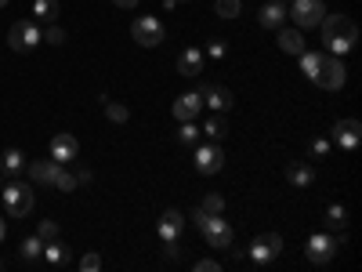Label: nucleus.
<instances>
[{
  "mask_svg": "<svg viewBox=\"0 0 362 272\" xmlns=\"http://www.w3.org/2000/svg\"><path fill=\"white\" fill-rule=\"evenodd\" d=\"M319 29H322V40H326L329 55H337V58H344L358 40V26L348 15H322Z\"/></svg>",
  "mask_w": 362,
  "mask_h": 272,
  "instance_id": "obj_1",
  "label": "nucleus"
},
{
  "mask_svg": "<svg viewBox=\"0 0 362 272\" xmlns=\"http://www.w3.org/2000/svg\"><path fill=\"white\" fill-rule=\"evenodd\" d=\"M0 203H4V215L11 218H29L37 196H33V186H25L22 178H8L4 189H0Z\"/></svg>",
  "mask_w": 362,
  "mask_h": 272,
  "instance_id": "obj_2",
  "label": "nucleus"
},
{
  "mask_svg": "<svg viewBox=\"0 0 362 272\" xmlns=\"http://www.w3.org/2000/svg\"><path fill=\"white\" fill-rule=\"evenodd\" d=\"M196 229L203 232L206 239V247H214V251H228L232 247V225L221 218V215H203V210L196 207Z\"/></svg>",
  "mask_w": 362,
  "mask_h": 272,
  "instance_id": "obj_3",
  "label": "nucleus"
},
{
  "mask_svg": "<svg viewBox=\"0 0 362 272\" xmlns=\"http://www.w3.org/2000/svg\"><path fill=\"white\" fill-rule=\"evenodd\" d=\"M283 236L279 232H261V236H254V244H250V261L254 265H261V268H272L279 261V254H283Z\"/></svg>",
  "mask_w": 362,
  "mask_h": 272,
  "instance_id": "obj_4",
  "label": "nucleus"
},
{
  "mask_svg": "<svg viewBox=\"0 0 362 272\" xmlns=\"http://www.w3.org/2000/svg\"><path fill=\"white\" fill-rule=\"evenodd\" d=\"M344 236H329V232H312L308 236V247H305V258L312 265H329L334 261V254L341 251Z\"/></svg>",
  "mask_w": 362,
  "mask_h": 272,
  "instance_id": "obj_5",
  "label": "nucleus"
},
{
  "mask_svg": "<svg viewBox=\"0 0 362 272\" xmlns=\"http://www.w3.org/2000/svg\"><path fill=\"white\" fill-rule=\"evenodd\" d=\"M131 37H134L141 47H160V44L167 40L163 22H160L156 15H138V18H134V26H131Z\"/></svg>",
  "mask_w": 362,
  "mask_h": 272,
  "instance_id": "obj_6",
  "label": "nucleus"
},
{
  "mask_svg": "<svg viewBox=\"0 0 362 272\" xmlns=\"http://www.w3.org/2000/svg\"><path fill=\"white\" fill-rule=\"evenodd\" d=\"M322 15H326L322 0H290V11H286V18H293L297 29H315Z\"/></svg>",
  "mask_w": 362,
  "mask_h": 272,
  "instance_id": "obj_7",
  "label": "nucleus"
},
{
  "mask_svg": "<svg viewBox=\"0 0 362 272\" xmlns=\"http://www.w3.org/2000/svg\"><path fill=\"white\" fill-rule=\"evenodd\" d=\"M322 91H341L344 87V80H348V69H344V58H337V55H329V58H322V66H319V73L312 76Z\"/></svg>",
  "mask_w": 362,
  "mask_h": 272,
  "instance_id": "obj_8",
  "label": "nucleus"
},
{
  "mask_svg": "<svg viewBox=\"0 0 362 272\" xmlns=\"http://www.w3.org/2000/svg\"><path fill=\"white\" fill-rule=\"evenodd\" d=\"M40 40H44V29H40L33 18L15 22V26H11V33H8V44H11V51H33Z\"/></svg>",
  "mask_w": 362,
  "mask_h": 272,
  "instance_id": "obj_9",
  "label": "nucleus"
},
{
  "mask_svg": "<svg viewBox=\"0 0 362 272\" xmlns=\"http://www.w3.org/2000/svg\"><path fill=\"white\" fill-rule=\"evenodd\" d=\"M225 167V153H221V142H196V171L206 174V178H214L218 171Z\"/></svg>",
  "mask_w": 362,
  "mask_h": 272,
  "instance_id": "obj_10",
  "label": "nucleus"
},
{
  "mask_svg": "<svg viewBox=\"0 0 362 272\" xmlns=\"http://www.w3.org/2000/svg\"><path fill=\"white\" fill-rule=\"evenodd\" d=\"M76 157H80V142H76L69 131L51 135V160H54V164H73Z\"/></svg>",
  "mask_w": 362,
  "mask_h": 272,
  "instance_id": "obj_11",
  "label": "nucleus"
},
{
  "mask_svg": "<svg viewBox=\"0 0 362 272\" xmlns=\"http://www.w3.org/2000/svg\"><path fill=\"white\" fill-rule=\"evenodd\" d=\"M196 95L206 98V106L214 109V113H228L232 109V91L228 87H218V84H199L196 87Z\"/></svg>",
  "mask_w": 362,
  "mask_h": 272,
  "instance_id": "obj_12",
  "label": "nucleus"
},
{
  "mask_svg": "<svg viewBox=\"0 0 362 272\" xmlns=\"http://www.w3.org/2000/svg\"><path fill=\"white\" fill-rule=\"evenodd\" d=\"M334 142L341 145V149H355L358 142H362V124H358V120H337V124H334Z\"/></svg>",
  "mask_w": 362,
  "mask_h": 272,
  "instance_id": "obj_13",
  "label": "nucleus"
},
{
  "mask_svg": "<svg viewBox=\"0 0 362 272\" xmlns=\"http://www.w3.org/2000/svg\"><path fill=\"white\" fill-rule=\"evenodd\" d=\"M257 22H261L264 29H283V22H286V4H283V0H268V4H261V8H257Z\"/></svg>",
  "mask_w": 362,
  "mask_h": 272,
  "instance_id": "obj_14",
  "label": "nucleus"
},
{
  "mask_svg": "<svg viewBox=\"0 0 362 272\" xmlns=\"http://www.w3.org/2000/svg\"><path fill=\"white\" fill-rule=\"evenodd\" d=\"M181 229H185V215H181V210H174V207H167L163 218H160V225H156L160 239H181Z\"/></svg>",
  "mask_w": 362,
  "mask_h": 272,
  "instance_id": "obj_15",
  "label": "nucleus"
},
{
  "mask_svg": "<svg viewBox=\"0 0 362 272\" xmlns=\"http://www.w3.org/2000/svg\"><path fill=\"white\" fill-rule=\"evenodd\" d=\"M199 109H203V98L196 95V91H192V95H181V98L170 106V113H174L177 124H181V120H196V116H199Z\"/></svg>",
  "mask_w": 362,
  "mask_h": 272,
  "instance_id": "obj_16",
  "label": "nucleus"
},
{
  "mask_svg": "<svg viewBox=\"0 0 362 272\" xmlns=\"http://www.w3.org/2000/svg\"><path fill=\"white\" fill-rule=\"evenodd\" d=\"M54 171H58V164H54L51 157H47V160H33V164H25V174H29V181H33V186H51Z\"/></svg>",
  "mask_w": 362,
  "mask_h": 272,
  "instance_id": "obj_17",
  "label": "nucleus"
},
{
  "mask_svg": "<svg viewBox=\"0 0 362 272\" xmlns=\"http://www.w3.org/2000/svg\"><path fill=\"white\" fill-rule=\"evenodd\" d=\"M51 268H66L69 261H73V251L66 247V244H58V239H47L44 244V254H40Z\"/></svg>",
  "mask_w": 362,
  "mask_h": 272,
  "instance_id": "obj_18",
  "label": "nucleus"
},
{
  "mask_svg": "<svg viewBox=\"0 0 362 272\" xmlns=\"http://www.w3.org/2000/svg\"><path fill=\"white\" fill-rule=\"evenodd\" d=\"M177 73L181 76H199L203 73V51L199 47H185L177 55Z\"/></svg>",
  "mask_w": 362,
  "mask_h": 272,
  "instance_id": "obj_19",
  "label": "nucleus"
},
{
  "mask_svg": "<svg viewBox=\"0 0 362 272\" xmlns=\"http://www.w3.org/2000/svg\"><path fill=\"white\" fill-rule=\"evenodd\" d=\"M286 181L293 189H308L312 181H315V171H312V164H305V160H293L290 167H286Z\"/></svg>",
  "mask_w": 362,
  "mask_h": 272,
  "instance_id": "obj_20",
  "label": "nucleus"
},
{
  "mask_svg": "<svg viewBox=\"0 0 362 272\" xmlns=\"http://www.w3.org/2000/svg\"><path fill=\"white\" fill-rule=\"evenodd\" d=\"M0 171H4L8 178H22V171H25V153H22V149H4V157H0Z\"/></svg>",
  "mask_w": 362,
  "mask_h": 272,
  "instance_id": "obj_21",
  "label": "nucleus"
},
{
  "mask_svg": "<svg viewBox=\"0 0 362 272\" xmlns=\"http://www.w3.org/2000/svg\"><path fill=\"white\" fill-rule=\"evenodd\" d=\"M279 47L286 55H300V51H305V37H300V29H279Z\"/></svg>",
  "mask_w": 362,
  "mask_h": 272,
  "instance_id": "obj_22",
  "label": "nucleus"
},
{
  "mask_svg": "<svg viewBox=\"0 0 362 272\" xmlns=\"http://www.w3.org/2000/svg\"><path fill=\"white\" fill-rule=\"evenodd\" d=\"M40 254H44V239L37 232L25 236L22 244H18V258H25V261H40Z\"/></svg>",
  "mask_w": 362,
  "mask_h": 272,
  "instance_id": "obj_23",
  "label": "nucleus"
},
{
  "mask_svg": "<svg viewBox=\"0 0 362 272\" xmlns=\"http://www.w3.org/2000/svg\"><path fill=\"white\" fill-rule=\"evenodd\" d=\"M51 189H58V193H73V189H80V186H76V174L66 171V164H58V171H54V178H51Z\"/></svg>",
  "mask_w": 362,
  "mask_h": 272,
  "instance_id": "obj_24",
  "label": "nucleus"
},
{
  "mask_svg": "<svg viewBox=\"0 0 362 272\" xmlns=\"http://www.w3.org/2000/svg\"><path fill=\"white\" fill-rule=\"evenodd\" d=\"M102 109H105V116L112 120V124H127V120H131L127 106H124V102H112L109 95H102Z\"/></svg>",
  "mask_w": 362,
  "mask_h": 272,
  "instance_id": "obj_25",
  "label": "nucleus"
},
{
  "mask_svg": "<svg viewBox=\"0 0 362 272\" xmlns=\"http://www.w3.org/2000/svg\"><path fill=\"white\" fill-rule=\"evenodd\" d=\"M297 58H300V73H305L308 80H312V76L319 73V66H322V55H315V51H308V47L300 51Z\"/></svg>",
  "mask_w": 362,
  "mask_h": 272,
  "instance_id": "obj_26",
  "label": "nucleus"
},
{
  "mask_svg": "<svg viewBox=\"0 0 362 272\" xmlns=\"http://www.w3.org/2000/svg\"><path fill=\"white\" fill-rule=\"evenodd\" d=\"M199 131H206V138H210V142H221V138L228 135V128H225L221 113H214V116H210V120H206V124H203Z\"/></svg>",
  "mask_w": 362,
  "mask_h": 272,
  "instance_id": "obj_27",
  "label": "nucleus"
},
{
  "mask_svg": "<svg viewBox=\"0 0 362 272\" xmlns=\"http://www.w3.org/2000/svg\"><path fill=\"white\" fill-rule=\"evenodd\" d=\"M199 210H203V215H225V196L221 193H206Z\"/></svg>",
  "mask_w": 362,
  "mask_h": 272,
  "instance_id": "obj_28",
  "label": "nucleus"
},
{
  "mask_svg": "<svg viewBox=\"0 0 362 272\" xmlns=\"http://www.w3.org/2000/svg\"><path fill=\"white\" fill-rule=\"evenodd\" d=\"M177 142H181V145H196V142H199V128H196V120H181V128H177Z\"/></svg>",
  "mask_w": 362,
  "mask_h": 272,
  "instance_id": "obj_29",
  "label": "nucleus"
},
{
  "mask_svg": "<svg viewBox=\"0 0 362 272\" xmlns=\"http://www.w3.org/2000/svg\"><path fill=\"white\" fill-rule=\"evenodd\" d=\"M33 15L44 18V22H54V15H58V0H33Z\"/></svg>",
  "mask_w": 362,
  "mask_h": 272,
  "instance_id": "obj_30",
  "label": "nucleus"
},
{
  "mask_svg": "<svg viewBox=\"0 0 362 272\" xmlns=\"http://www.w3.org/2000/svg\"><path fill=\"white\" fill-rule=\"evenodd\" d=\"M326 222H329V225H344V222H348V210H344L341 203H329V207H326Z\"/></svg>",
  "mask_w": 362,
  "mask_h": 272,
  "instance_id": "obj_31",
  "label": "nucleus"
},
{
  "mask_svg": "<svg viewBox=\"0 0 362 272\" xmlns=\"http://www.w3.org/2000/svg\"><path fill=\"white\" fill-rule=\"evenodd\" d=\"M44 40H47V44H54V47H58V44H66V29L51 22V26L44 29Z\"/></svg>",
  "mask_w": 362,
  "mask_h": 272,
  "instance_id": "obj_32",
  "label": "nucleus"
},
{
  "mask_svg": "<svg viewBox=\"0 0 362 272\" xmlns=\"http://www.w3.org/2000/svg\"><path fill=\"white\" fill-rule=\"evenodd\" d=\"M37 236L44 239V244H47V239H58V225H54L51 218H44V222L37 225Z\"/></svg>",
  "mask_w": 362,
  "mask_h": 272,
  "instance_id": "obj_33",
  "label": "nucleus"
},
{
  "mask_svg": "<svg viewBox=\"0 0 362 272\" xmlns=\"http://www.w3.org/2000/svg\"><path fill=\"white\" fill-rule=\"evenodd\" d=\"M214 8H218L221 18H235V15H239V0H218Z\"/></svg>",
  "mask_w": 362,
  "mask_h": 272,
  "instance_id": "obj_34",
  "label": "nucleus"
},
{
  "mask_svg": "<svg viewBox=\"0 0 362 272\" xmlns=\"http://www.w3.org/2000/svg\"><path fill=\"white\" fill-rule=\"evenodd\" d=\"M80 268H83V272H98V268H102V254H95V251L83 254V258H80Z\"/></svg>",
  "mask_w": 362,
  "mask_h": 272,
  "instance_id": "obj_35",
  "label": "nucleus"
},
{
  "mask_svg": "<svg viewBox=\"0 0 362 272\" xmlns=\"http://www.w3.org/2000/svg\"><path fill=\"white\" fill-rule=\"evenodd\" d=\"M322 157H329V142L326 138H315L312 142V160H322Z\"/></svg>",
  "mask_w": 362,
  "mask_h": 272,
  "instance_id": "obj_36",
  "label": "nucleus"
},
{
  "mask_svg": "<svg viewBox=\"0 0 362 272\" xmlns=\"http://www.w3.org/2000/svg\"><path fill=\"white\" fill-rule=\"evenodd\" d=\"M163 258H167V261H177V258H181L177 239H163Z\"/></svg>",
  "mask_w": 362,
  "mask_h": 272,
  "instance_id": "obj_37",
  "label": "nucleus"
},
{
  "mask_svg": "<svg viewBox=\"0 0 362 272\" xmlns=\"http://www.w3.org/2000/svg\"><path fill=\"white\" fill-rule=\"evenodd\" d=\"M225 51H228L225 40H210V44H206V55H210V58H225Z\"/></svg>",
  "mask_w": 362,
  "mask_h": 272,
  "instance_id": "obj_38",
  "label": "nucleus"
},
{
  "mask_svg": "<svg viewBox=\"0 0 362 272\" xmlns=\"http://www.w3.org/2000/svg\"><path fill=\"white\" fill-rule=\"evenodd\" d=\"M196 272H221V265L214 258H203V261H196Z\"/></svg>",
  "mask_w": 362,
  "mask_h": 272,
  "instance_id": "obj_39",
  "label": "nucleus"
},
{
  "mask_svg": "<svg viewBox=\"0 0 362 272\" xmlns=\"http://www.w3.org/2000/svg\"><path fill=\"white\" fill-rule=\"evenodd\" d=\"M112 4H116V8H124V11H127V8H138V4H141V0H112Z\"/></svg>",
  "mask_w": 362,
  "mask_h": 272,
  "instance_id": "obj_40",
  "label": "nucleus"
},
{
  "mask_svg": "<svg viewBox=\"0 0 362 272\" xmlns=\"http://www.w3.org/2000/svg\"><path fill=\"white\" fill-rule=\"evenodd\" d=\"M4 236H8V225H4V218H0V244H4Z\"/></svg>",
  "mask_w": 362,
  "mask_h": 272,
  "instance_id": "obj_41",
  "label": "nucleus"
},
{
  "mask_svg": "<svg viewBox=\"0 0 362 272\" xmlns=\"http://www.w3.org/2000/svg\"><path fill=\"white\" fill-rule=\"evenodd\" d=\"M4 181H8V174H4V171H0V189H4Z\"/></svg>",
  "mask_w": 362,
  "mask_h": 272,
  "instance_id": "obj_42",
  "label": "nucleus"
},
{
  "mask_svg": "<svg viewBox=\"0 0 362 272\" xmlns=\"http://www.w3.org/2000/svg\"><path fill=\"white\" fill-rule=\"evenodd\" d=\"M0 8H8V0H0Z\"/></svg>",
  "mask_w": 362,
  "mask_h": 272,
  "instance_id": "obj_43",
  "label": "nucleus"
},
{
  "mask_svg": "<svg viewBox=\"0 0 362 272\" xmlns=\"http://www.w3.org/2000/svg\"><path fill=\"white\" fill-rule=\"evenodd\" d=\"M0 268H4V258H0Z\"/></svg>",
  "mask_w": 362,
  "mask_h": 272,
  "instance_id": "obj_44",
  "label": "nucleus"
},
{
  "mask_svg": "<svg viewBox=\"0 0 362 272\" xmlns=\"http://www.w3.org/2000/svg\"><path fill=\"white\" fill-rule=\"evenodd\" d=\"M283 4H290V0H283Z\"/></svg>",
  "mask_w": 362,
  "mask_h": 272,
  "instance_id": "obj_45",
  "label": "nucleus"
},
{
  "mask_svg": "<svg viewBox=\"0 0 362 272\" xmlns=\"http://www.w3.org/2000/svg\"><path fill=\"white\" fill-rule=\"evenodd\" d=\"M177 4H181V0H177Z\"/></svg>",
  "mask_w": 362,
  "mask_h": 272,
  "instance_id": "obj_46",
  "label": "nucleus"
}]
</instances>
